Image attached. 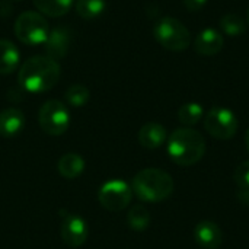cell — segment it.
I'll return each instance as SVG.
<instances>
[{
  "label": "cell",
  "instance_id": "6da1fadb",
  "mask_svg": "<svg viewBox=\"0 0 249 249\" xmlns=\"http://www.w3.org/2000/svg\"><path fill=\"white\" fill-rule=\"evenodd\" d=\"M61 74L58 61L48 55H34L23 61L19 69L18 80L22 89L29 93H44L51 90Z\"/></svg>",
  "mask_w": 249,
  "mask_h": 249
},
{
  "label": "cell",
  "instance_id": "7a4b0ae2",
  "mask_svg": "<svg viewBox=\"0 0 249 249\" xmlns=\"http://www.w3.org/2000/svg\"><path fill=\"white\" fill-rule=\"evenodd\" d=\"M166 149L174 163L188 168L203 159L206 153V140L197 130L191 127H182L171 133Z\"/></svg>",
  "mask_w": 249,
  "mask_h": 249
},
{
  "label": "cell",
  "instance_id": "3957f363",
  "mask_svg": "<svg viewBox=\"0 0 249 249\" xmlns=\"http://www.w3.org/2000/svg\"><path fill=\"white\" fill-rule=\"evenodd\" d=\"M175 184L172 177L158 168H146L136 174L131 181L133 194L144 203H160L169 198Z\"/></svg>",
  "mask_w": 249,
  "mask_h": 249
},
{
  "label": "cell",
  "instance_id": "277c9868",
  "mask_svg": "<svg viewBox=\"0 0 249 249\" xmlns=\"http://www.w3.org/2000/svg\"><path fill=\"white\" fill-rule=\"evenodd\" d=\"M155 39L169 51H185L191 45L190 29L178 19L162 18L153 28Z\"/></svg>",
  "mask_w": 249,
  "mask_h": 249
},
{
  "label": "cell",
  "instance_id": "5b68a950",
  "mask_svg": "<svg viewBox=\"0 0 249 249\" xmlns=\"http://www.w3.org/2000/svg\"><path fill=\"white\" fill-rule=\"evenodd\" d=\"M50 34L45 18L38 12H23L15 20V35L26 45H41Z\"/></svg>",
  "mask_w": 249,
  "mask_h": 249
},
{
  "label": "cell",
  "instance_id": "8992f818",
  "mask_svg": "<svg viewBox=\"0 0 249 249\" xmlns=\"http://www.w3.org/2000/svg\"><path fill=\"white\" fill-rule=\"evenodd\" d=\"M38 123L48 136H61L70 125V112L61 101L50 99L39 108Z\"/></svg>",
  "mask_w": 249,
  "mask_h": 249
},
{
  "label": "cell",
  "instance_id": "52a82bcc",
  "mask_svg": "<svg viewBox=\"0 0 249 249\" xmlns=\"http://www.w3.org/2000/svg\"><path fill=\"white\" fill-rule=\"evenodd\" d=\"M239 127L236 114L225 107H213L204 115V128L206 131L219 140H231L235 137Z\"/></svg>",
  "mask_w": 249,
  "mask_h": 249
},
{
  "label": "cell",
  "instance_id": "ba28073f",
  "mask_svg": "<svg viewBox=\"0 0 249 249\" xmlns=\"http://www.w3.org/2000/svg\"><path fill=\"white\" fill-rule=\"evenodd\" d=\"M133 198L131 185L123 179L107 181L98 193V200L101 206L109 212H121L128 207Z\"/></svg>",
  "mask_w": 249,
  "mask_h": 249
},
{
  "label": "cell",
  "instance_id": "9c48e42d",
  "mask_svg": "<svg viewBox=\"0 0 249 249\" xmlns=\"http://www.w3.org/2000/svg\"><path fill=\"white\" fill-rule=\"evenodd\" d=\"M58 213L61 219L60 235H61L63 242L71 248L82 247L88 241V236H89V228H88L86 220L64 209H61Z\"/></svg>",
  "mask_w": 249,
  "mask_h": 249
},
{
  "label": "cell",
  "instance_id": "30bf717a",
  "mask_svg": "<svg viewBox=\"0 0 249 249\" xmlns=\"http://www.w3.org/2000/svg\"><path fill=\"white\" fill-rule=\"evenodd\" d=\"M70 42H71V32L64 26H55L53 31H50L44 42L45 53L50 58L58 61L64 58L66 54L69 53Z\"/></svg>",
  "mask_w": 249,
  "mask_h": 249
},
{
  "label": "cell",
  "instance_id": "8fae6325",
  "mask_svg": "<svg viewBox=\"0 0 249 249\" xmlns=\"http://www.w3.org/2000/svg\"><path fill=\"white\" fill-rule=\"evenodd\" d=\"M225 45V36L214 28H206L198 32L194 41V50L204 57L216 55Z\"/></svg>",
  "mask_w": 249,
  "mask_h": 249
},
{
  "label": "cell",
  "instance_id": "7c38bea8",
  "mask_svg": "<svg viewBox=\"0 0 249 249\" xmlns=\"http://www.w3.org/2000/svg\"><path fill=\"white\" fill-rule=\"evenodd\" d=\"M194 239L204 249H219L223 242V233L217 223L204 220L194 228Z\"/></svg>",
  "mask_w": 249,
  "mask_h": 249
},
{
  "label": "cell",
  "instance_id": "4fadbf2b",
  "mask_svg": "<svg viewBox=\"0 0 249 249\" xmlns=\"http://www.w3.org/2000/svg\"><path fill=\"white\" fill-rule=\"evenodd\" d=\"M25 127V115L19 108H6L0 112V136L12 139Z\"/></svg>",
  "mask_w": 249,
  "mask_h": 249
},
{
  "label": "cell",
  "instance_id": "5bb4252c",
  "mask_svg": "<svg viewBox=\"0 0 249 249\" xmlns=\"http://www.w3.org/2000/svg\"><path fill=\"white\" fill-rule=\"evenodd\" d=\"M168 139L166 128L159 123H147L139 131V143L149 150L159 149Z\"/></svg>",
  "mask_w": 249,
  "mask_h": 249
},
{
  "label": "cell",
  "instance_id": "9a60e30c",
  "mask_svg": "<svg viewBox=\"0 0 249 249\" xmlns=\"http://www.w3.org/2000/svg\"><path fill=\"white\" fill-rule=\"evenodd\" d=\"M20 54L18 47L9 39H0V74H10L19 66Z\"/></svg>",
  "mask_w": 249,
  "mask_h": 249
},
{
  "label": "cell",
  "instance_id": "2e32d148",
  "mask_svg": "<svg viewBox=\"0 0 249 249\" xmlns=\"http://www.w3.org/2000/svg\"><path fill=\"white\" fill-rule=\"evenodd\" d=\"M57 171L66 179H76L85 171V160L77 153H66L58 159Z\"/></svg>",
  "mask_w": 249,
  "mask_h": 249
},
{
  "label": "cell",
  "instance_id": "e0dca14e",
  "mask_svg": "<svg viewBox=\"0 0 249 249\" xmlns=\"http://www.w3.org/2000/svg\"><path fill=\"white\" fill-rule=\"evenodd\" d=\"M32 1L42 15H47L50 18H60L66 15L73 4V0H32Z\"/></svg>",
  "mask_w": 249,
  "mask_h": 249
},
{
  "label": "cell",
  "instance_id": "ac0fdd59",
  "mask_svg": "<svg viewBox=\"0 0 249 249\" xmlns=\"http://www.w3.org/2000/svg\"><path fill=\"white\" fill-rule=\"evenodd\" d=\"M150 213L149 210L142 206V204H136L130 209L128 214H127V223L130 226V229L136 231V232H143L150 226Z\"/></svg>",
  "mask_w": 249,
  "mask_h": 249
},
{
  "label": "cell",
  "instance_id": "d6986e66",
  "mask_svg": "<svg viewBox=\"0 0 249 249\" xmlns=\"http://www.w3.org/2000/svg\"><path fill=\"white\" fill-rule=\"evenodd\" d=\"M220 28L229 36H241L247 32V22L238 13H228L220 19Z\"/></svg>",
  "mask_w": 249,
  "mask_h": 249
},
{
  "label": "cell",
  "instance_id": "ffe728a7",
  "mask_svg": "<svg viewBox=\"0 0 249 249\" xmlns=\"http://www.w3.org/2000/svg\"><path fill=\"white\" fill-rule=\"evenodd\" d=\"M204 109L198 102H187L178 109V118L185 127H193L201 121Z\"/></svg>",
  "mask_w": 249,
  "mask_h": 249
},
{
  "label": "cell",
  "instance_id": "44dd1931",
  "mask_svg": "<svg viewBox=\"0 0 249 249\" xmlns=\"http://www.w3.org/2000/svg\"><path fill=\"white\" fill-rule=\"evenodd\" d=\"M107 7L105 0H77L76 12L80 18L90 20L98 18Z\"/></svg>",
  "mask_w": 249,
  "mask_h": 249
},
{
  "label": "cell",
  "instance_id": "7402d4cb",
  "mask_svg": "<svg viewBox=\"0 0 249 249\" xmlns=\"http://www.w3.org/2000/svg\"><path fill=\"white\" fill-rule=\"evenodd\" d=\"M64 98H66V102H67L69 105L79 108V107H83V105L88 104V101H89V98H90V92H89V89H88L85 85L76 83V85H71V86L66 90Z\"/></svg>",
  "mask_w": 249,
  "mask_h": 249
},
{
  "label": "cell",
  "instance_id": "603a6c76",
  "mask_svg": "<svg viewBox=\"0 0 249 249\" xmlns=\"http://www.w3.org/2000/svg\"><path fill=\"white\" fill-rule=\"evenodd\" d=\"M233 179L238 188H249V160L242 162L233 174Z\"/></svg>",
  "mask_w": 249,
  "mask_h": 249
},
{
  "label": "cell",
  "instance_id": "cb8c5ba5",
  "mask_svg": "<svg viewBox=\"0 0 249 249\" xmlns=\"http://www.w3.org/2000/svg\"><path fill=\"white\" fill-rule=\"evenodd\" d=\"M184 4L190 12H198L207 4V0H184Z\"/></svg>",
  "mask_w": 249,
  "mask_h": 249
},
{
  "label": "cell",
  "instance_id": "d4e9b609",
  "mask_svg": "<svg viewBox=\"0 0 249 249\" xmlns=\"http://www.w3.org/2000/svg\"><path fill=\"white\" fill-rule=\"evenodd\" d=\"M236 197H238V200H239L242 204L249 206V188H239Z\"/></svg>",
  "mask_w": 249,
  "mask_h": 249
},
{
  "label": "cell",
  "instance_id": "484cf974",
  "mask_svg": "<svg viewBox=\"0 0 249 249\" xmlns=\"http://www.w3.org/2000/svg\"><path fill=\"white\" fill-rule=\"evenodd\" d=\"M245 144H247V149L249 152V128L247 130V134H245Z\"/></svg>",
  "mask_w": 249,
  "mask_h": 249
},
{
  "label": "cell",
  "instance_id": "4316f807",
  "mask_svg": "<svg viewBox=\"0 0 249 249\" xmlns=\"http://www.w3.org/2000/svg\"><path fill=\"white\" fill-rule=\"evenodd\" d=\"M248 23H249V9H248Z\"/></svg>",
  "mask_w": 249,
  "mask_h": 249
}]
</instances>
